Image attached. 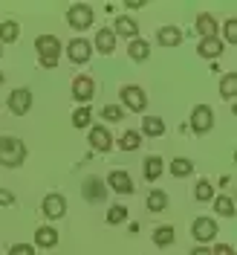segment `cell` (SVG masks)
Here are the masks:
<instances>
[{"label":"cell","mask_w":237,"mask_h":255,"mask_svg":"<svg viewBox=\"0 0 237 255\" xmlns=\"http://www.w3.org/2000/svg\"><path fill=\"white\" fill-rule=\"evenodd\" d=\"M154 244L157 247H171V244H176V229L174 226H159V229H154Z\"/></svg>","instance_id":"obj_23"},{"label":"cell","mask_w":237,"mask_h":255,"mask_svg":"<svg viewBox=\"0 0 237 255\" xmlns=\"http://www.w3.org/2000/svg\"><path fill=\"white\" fill-rule=\"evenodd\" d=\"M142 171H145V180H148V183H154V180H159L162 171H165V159H162V157H148L142 162Z\"/></svg>","instance_id":"obj_21"},{"label":"cell","mask_w":237,"mask_h":255,"mask_svg":"<svg viewBox=\"0 0 237 255\" xmlns=\"http://www.w3.org/2000/svg\"><path fill=\"white\" fill-rule=\"evenodd\" d=\"M139 145H142V133H139V130H125L122 139H119V148H122V151H136Z\"/></svg>","instance_id":"obj_30"},{"label":"cell","mask_w":237,"mask_h":255,"mask_svg":"<svg viewBox=\"0 0 237 255\" xmlns=\"http://www.w3.org/2000/svg\"><path fill=\"white\" fill-rule=\"evenodd\" d=\"M127 221V209L125 206H110L107 209V223L110 226H119V223Z\"/></svg>","instance_id":"obj_32"},{"label":"cell","mask_w":237,"mask_h":255,"mask_svg":"<svg viewBox=\"0 0 237 255\" xmlns=\"http://www.w3.org/2000/svg\"><path fill=\"white\" fill-rule=\"evenodd\" d=\"M17 38H20L17 20H3V23H0V47H3V44H15Z\"/></svg>","instance_id":"obj_22"},{"label":"cell","mask_w":237,"mask_h":255,"mask_svg":"<svg viewBox=\"0 0 237 255\" xmlns=\"http://www.w3.org/2000/svg\"><path fill=\"white\" fill-rule=\"evenodd\" d=\"M41 212L47 215L49 221H61L64 215H67V197H64L61 191H49L47 197H44V203H41Z\"/></svg>","instance_id":"obj_7"},{"label":"cell","mask_w":237,"mask_h":255,"mask_svg":"<svg viewBox=\"0 0 237 255\" xmlns=\"http://www.w3.org/2000/svg\"><path fill=\"white\" fill-rule=\"evenodd\" d=\"M122 116H125V111H122L119 105H104V108H101V119H104V122H119Z\"/></svg>","instance_id":"obj_33"},{"label":"cell","mask_w":237,"mask_h":255,"mask_svg":"<svg viewBox=\"0 0 237 255\" xmlns=\"http://www.w3.org/2000/svg\"><path fill=\"white\" fill-rule=\"evenodd\" d=\"M0 206H15V191L0 189Z\"/></svg>","instance_id":"obj_36"},{"label":"cell","mask_w":237,"mask_h":255,"mask_svg":"<svg viewBox=\"0 0 237 255\" xmlns=\"http://www.w3.org/2000/svg\"><path fill=\"white\" fill-rule=\"evenodd\" d=\"M35 52H38V64L41 67H58L61 61V38L58 35H38L35 38Z\"/></svg>","instance_id":"obj_1"},{"label":"cell","mask_w":237,"mask_h":255,"mask_svg":"<svg viewBox=\"0 0 237 255\" xmlns=\"http://www.w3.org/2000/svg\"><path fill=\"white\" fill-rule=\"evenodd\" d=\"M87 139H90V145H93L95 151H110V148H113V133H110V128L90 125V133H87Z\"/></svg>","instance_id":"obj_11"},{"label":"cell","mask_w":237,"mask_h":255,"mask_svg":"<svg viewBox=\"0 0 237 255\" xmlns=\"http://www.w3.org/2000/svg\"><path fill=\"white\" fill-rule=\"evenodd\" d=\"M107 186H110L116 194H133V180H130V174L127 171H122V168H116V171H110L107 174Z\"/></svg>","instance_id":"obj_12"},{"label":"cell","mask_w":237,"mask_h":255,"mask_svg":"<svg viewBox=\"0 0 237 255\" xmlns=\"http://www.w3.org/2000/svg\"><path fill=\"white\" fill-rule=\"evenodd\" d=\"M93 96H95V81L90 79V76H76V79H73V99H76L79 105H87Z\"/></svg>","instance_id":"obj_10"},{"label":"cell","mask_w":237,"mask_h":255,"mask_svg":"<svg viewBox=\"0 0 237 255\" xmlns=\"http://www.w3.org/2000/svg\"><path fill=\"white\" fill-rule=\"evenodd\" d=\"M113 32H116V38L122 35V38H127V41H136V38H139V23H136L133 17L122 15V17H116V26H113Z\"/></svg>","instance_id":"obj_14"},{"label":"cell","mask_w":237,"mask_h":255,"mask_svg":"<svg viewBox=\"0 0 237 255\" xmlns=\"http://www.w3.org/2000/svg\"><path fill=\"white\" fill-rule=\"evenodd\" d=\"M142 133L145 136H165V122L159 116H145L142 119Z\"/></svg>","instance_id":"obj_24"},{"label":"cell","mask_w":237,"mask_h":255,"mask_svg":"<svg viewBox=\"0 0 237 255\" xmlns=\"http://www.w3.org/2000/svg\"><path fill=\"white\" fill-rule=\"evenodd\" d=\"M214 212H217L220 218H235V200H232L229 194L214 197Z\"/></svg>","instance_id":"obj_27"},{"label":"cell","mask_w":237,"mask_h":255,"mask_svg":"<svg viewBox=\"0 0 237 255\" xmlns=\"http://www.w3.org/2000/svg\"><path fill=\"white\" fill-rule=\"evenodd\" d=\"M67 58L73 64H87L93 58V44H90L87 38H73V41L67 44Z\"/></svg>","instance_id":"obj_8"},{"label":"cell","mask_w":237,"mask_h":255,"mask_svg":"<svg viewBox=\"0 0 237 255\" xmlns=\"http://www.w3.org/2000/svg\"><path fill=\"white\" fill-rule=\"evenodd\" d=\"M191 238L197 244H208V241L217 238V221L208 218V215H200L197 221L191 223Z\"/></svg>","instance_id":"obj_6"},{"label":"cell","mask_w":237,"mask_h":255,"mask_svg":"<svg viewBox=\"0 0 237 255\" xmlns=\"http://www.w3.org/2000/svg\"><path fill=\"white\" fill-rule=\"evenodd\" d=\"M157 44L159 47H179L182 44V29L179 26H162L157 32Z\"/></svg>","instance_id":"obj_19"},{"label":"cell","mask_w":237,"mask_h":255,"mask_svg":"<svg viewBox=\"0 0 237 255\" xmlns=\"http://www.w3.org/2000/svg\"><path fill=\"white\" fill-rule=\"evenodd\" d=\"M0 55H3V47H0Z\"/></svg>","instance_id":"obj_40"},{"label":"cell","mask_w":237,"mask_h":255,"mask_svg":"<svg viewBox=\"0 0 237 255\" xmlns=\"http://www.w3.org/2000/svg\"><path fill=\"white\" fill-rule=\"evenodd\" d=\"M197 52H200V58H217L223 55V38H200V44H197Z\"/></svg>","instance_id":"obj_16"},{"label":"cell","mask_w":237,"mask_h":255,"mask_svg":"<svg viewBox=\"0 0 237 255\" xmlns=\"http://www.w3.org/2000/svg\"><path fill=\"white\" fill-rule=\"evenodd\" d=\"M171 174L179 177V180H182V177H191L194 174V162H191L188 157H174L171 159Z\"/></svg>","instance_id":"obj_25"},{"label":"cell","mask_w":237,"mask_h":255,"mask_svg":"<svg viewBox=\"0 0 237 255\" xmlns=\"http://www.w3.org/2000/svg\"><path fill=\"white\" fill-rule=\"evenodd\" d=\"M220 96H223V99H229V102H235V96H237V76H235V73H226V76H223Z\"/></svg>","instance_id":"obj_28"},{"label":"cell","mask_w":237,"mask_h":255,"mask_svg":"<svg viewBox=\"0 0 237 255\" xmlns=\"http://www.w3.org/2000/svg\"><path fill=\"white\" fill-rule=\"evenodd\" d=\"M223 32H226V44H237V20L235 17H229L223 23Z\"/></svg>","instance_id":"obj_34"},{"label":"cell","mask_w":237,"mask_h":255,"mask_svg":"<svg viewBox=\"0 0 237 255\" xmlns=\"http://www.w3.org/2000/svg\"><path fill=\"white\" fill-rule=\"evenodd\" d=\"M73 125L81 128V130H84V128H90V125H93V111H90L87 105H79V108L73 111Z\"/></svg>","instance_id":"obj_26"},{"label":"cell","mask_w":237,"mask_h":255,"mask_svg":"<svg viewBox=\"0 0 237 255\" xmlns=\"http://www.w3.org/2000/svg\"><path fill=\"white\" fill-rule=\"evenodd\" d=\"M119 99H122V105L127 111H133V113H145V108H148V96H145V90L139 84H125L119 90Z\"/></svg>","instance_id":"obj_4"},{"label":"cell","mask_w":237,"mask_h":255,"mask_svg":"<svg viewBox=\"0 0 237 255\" xmlns=\"http://www.w3.org/2000/svg\"><path fill=\"white\" fill-rule=\"evenodd\" d=\"M127 58H133L136 64H142L151 58V44L145 38H136V41H127Z\"/></svg>","instance_id":"obj_18"},{"label":"cell","mask_w":237,"mask_h":255,"mask_svg":"<svg viewBox=\"0 0 237 255\" xmlns=\"http://www.w3.org/2000/svg\"><path fill=\"white\" fill-rule=\"evenodd\" d=\"M35 244H38L41 250L58 247V229H55V226H38V229H35Z\"/></svg>","instance_id":"obj_17"},{"label":"cell","mask_w":237,"mask_h":255,"mask_svg":"<svg viewBox=\"0 0 237 255\" xmlns=\"http://www.w3.org/2000/svg\"><path fill=\"white\" fill-rule=\"evenodd\" d=\"M116 41H119V38H116V32L104 26V29L95 32V44H93V47L98 49L101 55H113V52H116Z\"/></svg>","instance_id":"obj_13"},{"label":"cell","mask_w":237,"mask_h":255,"mask_svg":"<svg viewBox=\"0 0 237 255\" xmlns=\"http://www.w3.org/2000/svg\"><path fill=\"white\" fill-rule=\"evenodd\" d=\"M188 128L194 130V133H197V136L208 133V130L214 128V113H211V108H208V105H197V108L191 111Z\"/></svg>","instance_id":"obj_5"},{"label":"cell","mask_w":237,"mask_h":255,"mask_svg":"<svg viewBox=\"0 0 237 255\" xmlns=\"http://www.w3.org/2000/svg\"><path fill=\"white\" fill-rule=\"evenodd\" d=\"M148 209H151V212H165V209H168V194L162 189H154L148 194Z\"/></svg>","instance_id":"obj_29"},{"label":"cell","mask_w":237,"mask_h":255,"mask_svg":"<svg viewBox=\"0 0 237 255\" xmlns=\"http://www.w3.org/2000/svg\"><path fill=\"white\" fill-rule=\"evenodd\" d=\"M191 255H211V250H206V247H197V250H191Z\"/></svg>","instance_id":"obj_38"},{"label":"cell","mask_w":237,"mask_h":255,"mask_svg":"<svg viewBox=\"0 0 237 255\" xmlns=\"http://www.w3.org/2000/svg\"><path fill=\"white\" fill-rule=\"evenodd\" d=\"M6 105H9L12 116H26V113L32 111V90H26V87H17V90H12Z\"/></svg>","instance_id":"obj_9"},{"label":"cell","mask_w":237,"mask_h":255,"mask_svg":"<svg viewBox=\"0 0 237 255\" xmlns=\"http://www.w3.org/2000/svg\"><path fill=\"white\" fill-rule=\"evenodd\" d=\"M211 255H235V250H232V244H217L211 250Z\"/></svg>","instance_id":"obj_37"},{"label":"cell","mask_w":237,"mask_h":255,"mask_svg":"<svg viewBox=\"0 0 237 255\" xmlns=\"http://www.w3.org/2000/svg\"><path fill=\"white\" fill-rule=\"evenodd\" d=\"M26 159V145L17 136H0V165L3 168H20Z\"/></svg>","instance_id":"obj_2"},{"label":"cell","mask_w":237,"mask_h":255,"mask_svg":"<svg viewBox=\"0 0 237 255\" xmlns=\"http://www.w3.org/2000/svg\"><path fill=\"white\" fill-rule=\"evenodd\" d=\"M84 197H87V200H90V203H98V200H104V197H107V191H104V183H101V180H98V177H90V180H87V183H84Z\"/></svg>","instance_id":"obj_20"},{"label":"cell","mask_w":237,"mask_h":255,"mask_svg":"<svg viewBox=\"0 0 237 255\" xmlns=\"http://www.w3.org/2000/svg\"><path fill=\"white\" fill-rule=\"evenodd\" d=\"M93 20H95V12H93V6H90V3H73V6H70V12H67V23H70L76 32L90 29V26H93Z\"/></svg>","instance_id":"obj_3"},{"label":"cell","mask_w":237,"mask_h":255,"mask_svg":"<svg viewBox=\"0 0 237 255\" xmlns=\"http://www.w3.org/2000/svg\"><path fill=\"white\" fill-rule=\"evenodd\" d=\"M194 197H197L200 203H208V200H214V189H211V183H208V180H200V183L194 186Z\"/></svg>","instance_id":"obj_31"},{"label":"cell","mask_w":237,"mask_h":255,"mask_svg":"<svg viewBox=\"0 0 237 255\" xmlns=\"http://www.w3.org/2000/svg\"><path fill=\"white\" fill-rule=\"evenodd\" d=\"M9 255H35V247L32 244H12Z\"/></svg>","instance_id":"obj_35"},{"label":"cell","mask_w":237,"mask_h":255,"mask_svg":"<svg viewBox=\"0 0 237 255\" xmlns=\"http://www.w3.org/2000/svg\"><path fill=\"white\" fill-rule=\"evenodd\" d=\"M0 87H3V73H0Z\"/></svg>","instance_id":"obj_39"},{"label":"cell","mask_w":237,"mask_h":255,"mask_svg":"<svg viewBox=\"0 0 237 255\" xmlns=\"http://www.w3.org/2000/svg\"><path fill=\"white\" fill-rule=\"evenodd\" d=\"M194 26L200 32V38H217V29H220V26H217V17L211 15V12H200Z\"/></svg>","instance_id":"obj_15"}]
</instances>
